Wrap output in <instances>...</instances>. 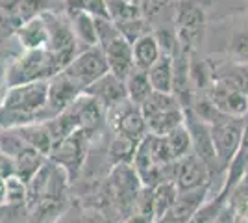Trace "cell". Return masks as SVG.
Returning <instances> with one entry per match:
<instances>
[{
	"label": "cell",
	"mask_w": 248,
	"mask_h": 223,
	"mask_svg": "<svg viewBox=\"0 0 248 223\" xmlns=\"http://www.w3.org/2000/svg\"><path fill=\"white\" fill-rule=\"evenodd\" d=\"M48 82L8 87L4 106L0 110V127L17 130L39 123L43 112H48Z\"/></svg>",
	"instance_id": "6da1fadb"
},
{
	"label": "cell",
	"mask_w": 248,
	"mask_h": 223,
	"mask_svg": "<svg viewBox=\"0 0 248 223\" xmlns=\"http://www.w3.org/2000/svg\"><path fill=\"white\" fill-rule=\"evenodd\" d=\"M58 73H62L56 58L48 49L26 51L21 54L8 69L6 80L8 87L30 84V82H48Z\"/></svg>",
	"instance_id": "7a4b0ae2"
},
{
	"label": "cell",
	"mask_w": 248,
	"mask_h": 223,
	"mask_svg": "<svg viewBox=\"0 0 248 223\" xmlns=\"http://www.w3.org/2000/svg\"><path fill=\"white\" fill-rule=\"evenodd\" d=\"M148 132L154 136H167L186 123V110L172 93H152L141 106Z\"/></svg>",
	"instance_id": "3957f363"
},
{
	"label": "cell",
	"mask_w": 248,
	"mask_h": 223,
	"mask_svg": "<svg viewBox=\"0 0 248 223\" xmlns=\"http://www.w3.org/2000/svg\"><path fill=\"white\" fill-rule=\"evenodd\" d=\"M211 138L217 153V160L220 170L226 173L230 162L237 154L241 141H243V130H245V117L224 116L218 112L209 123Z\"/></svg>",
	"instance_id": "277c9868"
},
{
	"label": "cell",
	"mask_w": 248,
	"mask_h": 223,
	"mask_svg": "<svg viewBox=\"0 0 248 223\" xmlns=\"http://www.w3.org/2000/svg\"><path fill=\"white\" fill-rule=\"evenodd\" d=\"M172 22L176 37L186 51L198 47L206 26V13L198 0H174Z\"/></svg>",
	"instance_id": "5b68a950"
},
{
	"label": "cell",
	"mask_w": 248,
	"mask_h": 223,
	"mask_svg": "<svg viewBox=\"0 0 248 223\" xmlns=\"http://www.w3.org/2000/svg\"><path fill=\"white\" fill-rule=\"evenodd\" d=\"M63 73L85 91L89 86L109 73V67H108V60H106L102 49L91 47L78 54L73 62L63 69Z\"/></svg>",
	"instance_id": "8992f818"
},
{
	"label": "cell",
	"mask_w": 248,
	"mask_h": 223,
	"mask_svg": "<svg viewBox=\"0 0 248 223\" xmlns=\"http://www.w3.org/2000/svg\"><path fill=\"white\" fill-rule=\"evenodd\" d=\"M45 19L48 22V30H50L48 51L56 58L60 69L63 71L80 54L78 52V39L71 28V21H63L52 13H46Z\"/></svg>",
	"instance_id": "52a82bcc"
},
{
	"label": "cell",
	"mask_w": 248,
	"mask_h": 223,
	"mask_svg": "<svg viewBox=\"0 0 248 223\" xmlns=\"http://www.w3.org/2000/svg\"><path fill=\"white\" fill-rule=\"evenodd\" d=\"M186 127L189 128V134H191V139H193V153L206 164L207 170L211 171V179H213V173L215 175H218V173L226 175L224 171L220 170V166H218L217 153H215V145H213L209 125L204 123L191 108L186 110Z\"/></svg>",
	"instance_id": "ba28073f"
},
{
	"label": "cell",
	"mask_w": 248,
	"mask_h": 223,
	"mask_svg": "<svg viewBox=\"0 0 248 223\" xmlns=\"http://www.w3.org/2000/svg\"><path fill=\"white\" fill-rule=\"evenodd\" d=\"M207 99L224 116L245 117L248 114V93L230 84L228 80L215 78L207 91Z\"/></svg>",
	"instance_id": "9c48e42d"
},
{
	"label": "cell",
	"mask_w": 248,
	"mask_h": 223,
	"mask_svg": "<svg viewBox=\"0 0 248 223\" xmlns=\"http://www.w3.org/2000/svg\"><path fill=\"white\" fill-rule=\"evenodd\" d=\"M111 125H113L115 134L126 136L137 143H141L150 134L141 108L132 104L130 101L111 110Z\"/></svg>",
	"instance_id": "30bf717a"
},
{
	"label": "cell",
	"mask_w": 248,
	"mask_h": 223,
	"mask_svg": "<svg viewBox=\"0 0 248 223\" xmlns=\"http://www.w3.org/2000/svg\"><path fill=\"white\" fill-rule=\"evenodd\" d=\"M211 179V171L207 170V166L198 158L195 153L187 154L186 158L176 162L174 170V184L178 191H193L200 190L204 186H209Z\"/></svg>",
	"instance_id": "8fae6325"
},
{
	"label": "cell",
	"mask_w": 248,
	"mask_h": 223,
	"mask_svg": "<svg viewBox=\"0 0 248 223\" xmlns=\"http://www.w3.org/2000/svg\"><path fill=\"white\" fill-rule=\"evenodd\" d=\"M87 138H89V132L78 130L73 136L63 139L60 145H56L50 156L62 170L76 173L78 168L82 166L85 151H87Z\"/></svg>",
	"instance_id": "7c38bea8"
},
{
	"label": "cell",
	"mask_w": 248,
	"mask_h": 223,
	"mask_svg": "<svg viewBox=\"0 0 248 223\" xmlns=\"http://www.w3.org/2000/svg\"><path fill=\"white\" fill-rule=\"evenodd\" d=\"M83 93L93 97L94 101H96L104 110H108V112H111L113 108H117L119 104H123V103L128 101L124 80L117 78V76L111 73H108L106 76H102L100 80H96V82L89 86Z\"/></svg>",
	"instance_id": "4fadbf2b"
},
{
	"label": "cell",
	"mask_w": 248,
	"mask_h": 223,
	"mask_svg": "<svg viewBox=\"0 0 248 223\" xmlns=\"http://www.w3.org/2000/svg\"><path fill=\"white\" fill-rule=\"evenodd\" d=\"M83 95V89L80 86H76L63 73H58L50 82H48V112L50 119L58 114H62L63 110L74 104L80 97Z\"/></svg>",
	"instance_id": "5bb4252c"
},
{
	"label": "cell",
	"mask_w": 248,
	"mask_h": 223,
	"mask_svg": "<svg viewBox=\"0 0 248 223\" xmlns=\"http://www.w3.org/2000/svg\"><path fill=\"white\" fill-rule=\"evenodd\" d=\"M108 60V67L109 73L115 74L117 78L126 80L132 71L135 69L134 62V51H132V43L126 41L123 35L119 39H115L113 43H109L106 49H102Z\"/></svg>",
	"instance_id": "9a60e30c"
},
{
	"label": "cell",
	"mask_w": 248,
	"mask_h": 223,
	"mask_svg": "<svg viewBox=\"0 0 248 223\" xmlns=\"http://www.w3.org/2000/svg\"><path fill=\"white\" fill-rule=\"evenodd\" d=\"M207 193H209V186L193 191H178V197H176L172 208L169 210V214L163 220L172 223H189V220L207 201Z\"/></svg>",
	"instance_id": "2e32d148"
},
{
	"label": "cell",
	"mask_w": 248,
	"mask_h": 223,
	"mask_svg": "<svg viewBox=\"0 0 248 223\" xmlns=\"http://www.w3.org/2000/svg\"><path fill=\"white\" fill-rule=\"evenodd\" d=\"M15 32H17V37H19V41L26 51L48 49L50 30H48V22L45 19V15L22 22L21 26H17Z\"/></svg>",
	"instance_id": "e0dca14e"
},
{
	"label": "cell",
	"mask_w": 248,
	"mask_h": 223,
	"mask_svg": "<svg viewBox=\"0 0 248 223\" xmlns=\"http://www.w3.org/2000/svg\"><path fill=\"white\" fill-rule=\"evenodd\" d=\"M132 51H134L135 67L143 69V71H148L163 54L155 32L146 34L143 37H139L135 43H132Z\"/></svg>",
	"instance_id": "ac0fdd59"
},
{
	"label": "cell",
	"mask_w": 248,
	"mask_h": 223,
	"mask_svg": "<svg viewBox=\"0 0 248 223\" xmlns=\"http://www.w3.org/2000/svg\"><path fill=\"white\" fill-rule=\"evenodd\" d=\"M146 73H148L150 84H152L155 93H172V86H174V56L163 52L161 58Z\"/></svg>",
	"instance_id": "d6986e66"
},
{
	"label": "cell",
	"mask_w": 248,
	"mask_h": 223,
	"mask_svg": "<svg viewBox=\"0 0 248 223\" xmlns=\"http://www.w3.org/2000/svg\"><path fill=\"white\" fill-rule=\"evenodd\" d=\"M13 164H15V177H19L22 182L28 184V182L39 173V170H41L43 166L46 164V160H45V154L39 153L37 149L26 145V147L22 149L21 153L15 156Z\"/></svg>",
	"instance_id": "ffe728a7"
},
{
	"label": "cell",
	"mask_w": 248,
	"mask_h": 223,
	"mask_svg": "<svg viewBox=\"0 0 248 223\" xmlns=\"http://www.w3.org/2000/svg\"><path fill=\"white\" fill-rule=\"evenodd\" d=\"M17 132L21 134V138L30 145V147L37 149L45 156H50L54 151V139H52L50 128L46 121H39L28 127L17 128Z\"/></svg>",
	"instance_id": "44dd1931"
},
{
	"label": "cell",
	"mask_w": 248,
	"mask_h": 223,
	"mask_svg": "<svg viewBox=\"0 0 248 223\" xmlns=\"http://www.w3.org/2000/svg\"><path fill=\"white\" fill-rule=\"evenodd\" d=\"M126 84V95H128V101L135 104V106H143L146 101L152 97L154 93V87L150 84V78H148V73L143 71V69H137L135 67L132 74L124 80Z\"/></svg>",
	"instance_id": "7402d4cb"
},
{
	"label": "cell",
	"mask_w": 248,
	"mask_h": 223,
	"mask_svg": "<svg viewBox=\"0 0 248 223\" xmlns=\"http://www.w3.org/2000/svg\"><path fill=\"white\" fill-rule=\"evenodd\" d=\"M69 21L78 43L85 45V49L98 47V35H96V22L94 17L87 13H69Z\"/></svg>",
	"instance_id": "603a6c76"
},
{
	"label": "cell",
	"mask_w": 248,
	"mask_h": 223,
	"mask_svg": "<svg viewBox=\"0 0 248 223\" xmlns=\"http://www.w3.org/2000/svg\"><path fill=\"white\" fill-rule=\"evenodd\" d=\"M176 197H178V188L174 182H161L155 188H152V201H154V223L161 222L169 210L172 208Z\"/></svg>",
	"instance_id": "cb8c5ba5"
},
{
	"label": "cell",
	"mask_w": 248,
	"mask_h": 223,
	"mask_svg": "<svg viewBox=\"0 0 248 223\" xmlns=\"http://www.w3.org/2000/svg\"><path fill=\"white\" fill-rule=\"evenodd\" d=\"M52 2L54 0H19L13 13H11V19L15 21L17 26H21L22 22L50 13Z\"/></svg>",
	"instance_id": "d4e9b609"
},
{
	"label": "cell",
	"mask_w": 248,
	"mask_h": 223,
	"mask_svg": "<svg viewBox=\"0 0 248 223\" xmlns=\"http://www.w3.org/2000/svg\"><path fill=\"white\" fill-rule=\"evenodd\" d=\"M165 139L174 162L186 158L187 154L193 153V139H191V134H189V128L186 127V123L182 127L174 128L172 132H169Z\"/></svg>",
	"instance_id": "484cf974"
},
{
	"label": "cell",
	"mask_w": 248,
	"mask_h": 223,
	"mask_svg": "<svg viewBox=\"0 0 248 223\" xmlns=\"http://www.w3.org/2000/svg\"><path fill=\"white\" fill-rule=\"evenodd\" d=\"M137 141L121 136V134H115L113 141H111V147H109V160L113 166H121V164H132L134 156L137 153Z\"/></svg>",
	"instance_id": "4316f807"
},
{
	"label": "cell",
	"mask_w": 248,
	"mask_h": 223,
	"mask_svg": "<svg viewBox=\"0 0 248 223\" xmlns=\"http://www.w3.org/2000/svg\"><path fill=\"white\" fill-rule=\"evenodd\" d=\"M67 13H87L94 19H111L106 0H67Z\"/></svg>",
	"instance_id": "83f0119b"
},
{
	"label": "cell",
	"mask_w": 248,
	"mask_h": 223,
	"mask_svg": "<svg viewBox=\"0 0 248 223\" xmlns=\"http://www.w3.org/2000/svg\"><path fill=\"white\" fill-rule=\"evenodd\" d=\"M226 203H228V197L220 191L213 199H207V201L200 206V210L189 220V223H213L217 220L218 212L222 210V206H224Z\"/></svg>",
	"instance_id": "f1b7e54d"
},
{
	"label": "cell",
	"mask_w": 248,
	"mask_h": 223,
	"mask_svg": "<svg viewBox=\"0 0 248 223\" xmlns=\"http://www.w3.org/2000/svg\"><path fill=\"white\" fill-rule=\"evenodd\" d=\"M170 4H174V0H141L139 8L143 19L152 26L154 21H159L167 11H170Z\"/></svg>",
	"instance_id": "f546056e"
},
{
	"label": "cell",
	"mask_w": 248,
	"mask_h": 223,
	"mask_svg": "<svg viewBox=\"0 0 248 223\" xmlns=\"http://www.w3.org/2000/svg\"><path fill=\"white\" fill-rule=\"evenodd\" d=\"M230 60L237 65H248V30L237 32L228 45Z\"/></svg>",
	"instance_id": "4dcf8cb0"
},
{
	"label": "cell",
	"mask_w": 248,
	"mask_h": 223,
	"mask_svg": "<svg viewBox=\"0 0 248 223\" xmlns=\"http://www.w3.org/2000/svg\"><path fill=\"white\" fill-rule=\"evenodd\" d=\"M26 201H28V184L15 175L10 177L6 181V203L13 206H21Z\"/></svg>",
	"instance_id": "1f68e13d"
},
{
	"label": "cell",
	"mask_w": 248,
	"mask_h": 223,
	"mask_svg": "<svg viewBox=\"0 0 248 223\" xmlns=\"http://www.w3.org/2000/svg\"><path fill=\"white\" fill-rule=\"evenodd\" d=\"M96 22V35H98V47L106 49L109 43L121 37V32L111 19H94Z\"/></svg>",
	"instance_id": "d6a6232c"
},
{
	"label": "cell",
	"mask_w": 248,
	"mask_h": 223,
	"mask_svg": "<svg viewBox=\"0 0 248 223\" xmlns=\"http://www.w3.org/2000/svg\"><path fill=\"white\" fill-rule=\"evenodd\" d=\"M237 220H239L237 210H235L230 203H226V205L222 206V210L218 212L217 220H215L213 223H237Z\"/></svg>",
	"instance_id": "836d02e7"
},
{
	"label": "cell",
	"mask_w": 248,
	"mask_h": 223,
	"mask_svg": "<svg viewBox=\"0 0 248 223\" xmlns=\"http://www.w3.org/2000/svg\"><path fill=\"white\" fill-rule=\"evenodd\" d=\"M0 203H6V179H0Z\"/></svg>",
	"instance_id": "e575fe53"
},
{
	"label": "cell",
	"mask_w": 248,
	"mask_h": 223,
	"mask_svg": "<svg viewBox=\"0 0 248 223\" xmlns=\"http://www.w3.org/2000/svg\"><path fill=\"white\" fill-rule=\"evenodd\" d=\"M6 93H8L6 86L0 82V110H2V106H4V101H6Z\"/></svg>",
	"instance_id": "d590c367"
},
{
	"label": "cell",
	"mask_w": 248,
	"mask_h": 223,
	"mask_svg": "<svg viewBox=\"0 0 248 223\" xmlns=\"http://www.w3.org/2000/svg\"><path fill=\"white\" fill-rule=\"evenodd\" d=\"M241 184H243V186H245V188H248V170H247V175H245V179H243V181H241Z\"/></svg>",
	"instance_id": "8d00e7d4"
},
{
	"label": "cell",
	"mask_w": 248,
	"mask_h": 223,
	"mask_svg": "<svg viewBox=\"0 0 248 223\" xmlns=\"http://www.w3.org/2000/svg\"><path fill=\"white\" fill-rule=\"evenodd\" d=\"M128 2H132V4H137V6L141 4V0H128Z\"/></svg>",
	"instance_id": "74e56055"
},
{
	"label": "cell",
	"mask_w": 248,
	"mask_h": 223,
	"mask_svg": "<svg viewBox=\"0 0 248 223\" xmlns=\"http://www.w3.org/2000/svg\"><path fill=\"white\" fill-rule=\"evenodd\" d=\"M157 223H172V222H167V220H161V222H157Z\"/></svg>",
	"instance_id": "f35d334b"
}]
</instances>
